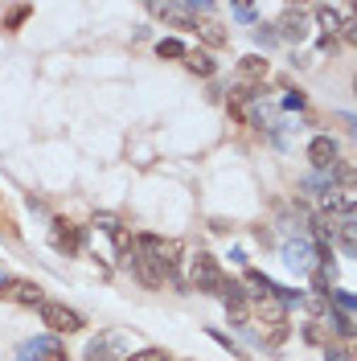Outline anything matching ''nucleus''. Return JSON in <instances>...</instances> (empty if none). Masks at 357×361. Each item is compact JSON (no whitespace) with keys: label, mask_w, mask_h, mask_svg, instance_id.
Masks as SVG:
<instances>
[{"label":"nucleus","mask_w":357,"mask_h":361,"mask_svg":"<svg viewBox=\"0 0 357 361\" xmlns=\"http://www.w3.org/2000/svg\"><path fill=\"white\" fill-rule=\"evenodd\" d=\"M42 324H49L54 337H62V333H78V329H83V312H74V308H66V304L45 300L42 304Z\"/></svg>","instance_id":"nucleus-2"},{"label":"nucleus","mask_w":357,"mask_h":361,"mask_svg":"<svg viewBox=\"0 0 357 361\" xmlns=\"http://www.w3.org/2000/svg\"><path fill=\"white\" fill-rule=\"evenodd\" d=\"M49 243H54V250H62V255H74V250L83 247V226L58 218V222H54V230H49Z\"/></svg>","instance_id":"nucleus-7"},{"label":"nucleus","mask_w":357,"mask_h":361,"mask_svg":"<svg viewBox=\"0 0 357 361\" xmlns=\"http://www.w3.org/2000/svg\"><path fill=\"white\" fill-rule=\"evenodd\" d=\"M275 33H279L284 42H304V37H308V13H304V8H288V13L279 17V25H275Z\"/></svg>","instance_id":"nucleus-8"},{"label":"nucleus","mask_w":357,"mask_h":361,"mask_svg":"<svg viewBox=\"0 0 357 361\" xmlns=\"http://www.w3.org/2000/svg\"><path fill=\"white\" fill-rule=\"evenodd\" d=\"M4 279H8V275H4V271H0V283H4Z\"/></svg>","instance_id":"nucleus-35"},{"label":"nucleus","mask_w":357,"mask_h":361,"mask_svg":"<svg viewBox=\"0 0 357 361\" xmlns=\"http://www.w3.org/2000/svg\"><path fill=\"white\" fill-rule=\"evenodd\" d=\"M210 337L218 341V345H222V349H230V357H243V349H238V345H234V341L226 337V333H214V329H210Z\"/></svg>","instance_id":"nucleus-27"},{"label":"nucleus","mask_w":357,"mask_h":361,"mask_svg":"<svg viewBox=\"0 0 357 361\" xmlns=\"http://www.w3.org/2000/svg\"><path fill=\"white\" fill-rule=\"evenodd\" d=\"M243 279H246V288H255V295H279V300H284V288H279L275 279H267L263 271H246Z\"/></svg>","instance_id":"nucleus-16"},{"label":"nucleus","mask_w":357,"mask_h":361,"mask_svg":"<svg viewBox=\"0 0 357 361\" xmlns=\"http://www.w3.org/2000/svg\"><path fill=\"white\" fill-rule=\"evenodd\" d=\"M329 329H333L337 337H357V324L341 308H333V304H329Z\"/></svg>","instance_id":"nucleus-19"},{"label":"nucleus","mask_w":357,"mask_h":361,"mask_svg":"<svg viewBox=\"0 0 357 361\" xmlns=\"http://www.w3.org/2000/svg\"><path fill=\"white\" fill-rule=\"evenodd\" d=\"M284 107H288V111H304V94H300V90H288V94H284Z\"/></svg>","instance_id":"nucleus-28"},{"label":"nucleus","mask_w":357,"mask_h":361,"mask_svg":"<svg viewBox=\"0 0 357 361\" xmlns=\"http://www.w3.org/2000/svg\"><path fill=\"white\" fill-rule=\"evenodd\" d=\"M300 185H304L308 193H316V197H329V189H333V173H329V177H325V173H313V177H304Z\"/></svg>","instance_id":"nucleus-20"},{"label":"nucleus","mask_w":357,"mask_h":361,"mask_svg":"<svg viewBox=\"0 0 357 361\" xmlns=\"http://www.w3.org/2000/svg\"><path fill=\"white\" fill-rule=\"evenodd\" d=\"M353 361H357V345H353Z\"/></svg>","instance_id":"nucleus-36"},{"label":"nucleus","mask_w":357,"mask_h":361,"mask_svg":"<svg viewBox=\"0 0 357 361\" xmlns=\"http://www.w3.org/2000/svg\"><path fill=\"white\" fill-rule=\"evenodd\" d=\"M49 361H70V357H66V349H62V353H54V357H49Z\"/></svg>","instance_id":"nucleus-33"},{"label":"nucleus","mask_w":357,"mask_h":361,"mask_svg":"<svg viewBox=\"0 0 357 361\" xmlns=\"http://www.w3.org/2000/svg\"><path fill=\"white\" fill-rule=\"evenodd\" d=\"M353 230H357V205H353Z\"/></svg>","instance_id":"nucleus-34"},{"label":"nucleus","mask_w":357,"mask_h":361,"mask_svg":"<svg viewBox=\"0 0 357 361\" xmlns=\"http://www.w3.org/2000/svg\"><path fill=\"white\" fill-rule=\"evenodd\" d=\"M234 21H255V4H234Z\"/></svg>","instance_id":"nucleus-29"},{"label":"nucleus","mask_w":357,"mask_h":361,"mask_svg":"<svg viewBox=\"0 0 357 361\" xmlns=\"http://www.w3.org/2000/svg\"><path fill=\"white\" fill-rule=\"evenodd\" d=\"M128 361H169V353H164V349H140V353L128 357Z\"/></svg>","instance_id":"nucleus-26"},{"label":"nucleus","mask_w":357,"mask_h":361,"mask_svg":"<svg viewBox=\"0 0 357 361\" xmlns=\"http://www.w3.org/2000/svg\"><path fill=\"white\" fill-rule=\"evenodd\" d=\"M353 90H357V78H353Z\"/></svg>","instance_id":"nucleus-37"},{"label":"nucleus","mask_w":357,"mask_h":361,"mask_svg":"<svg viewBox=\"0 0 357 361\" xmlns=\"http://www.w3.org/2000/svg\"><path fill=\"white\" fill-rule=\"evenodd\" d=\"M308 160H313L316 173H329L337 164V140L333 135H316L313 144H308Z\"/></svg>","instance_id":"nucleus-10"},{"label":"nucleus","mask_w":357,"mask_h":361,"mask_svg":"<svg viewBox=\"0 0 357 361\" xmlns=\"http://www.w3.org/2000/svg\"><path fill=\"white\" fill-rule=\"evenodd\" d=\"M115 349H119V337H99L87 349V361H115Z\"/></svg>","instance_id":"nucleus-17"},{"label":"nucleus","mask_w":357,"mask_h":361,"mask_svg":"<svg viewBox=\"0 0 357 361\" xmlns=\"http://www.w3.org/2000/svg\"><path fill=\"white\" fill-rule=\"evenodd\" d=\"M329 300H333V308H341L345 316L357 312V295L353 292H329Z\"/></svg>","instance_id":"nucleus-24"},{"label":"nucleus","mask_w":357,"mask_h":361,"mask_svg":"<svg viewBox=\"0 0 357 361\" xmlns=\"http://www.w3.org/2000/svg\"><path fill=\"white\" fill-rule=\"evenodd\" d=\"M198 33H201V42H205V45H222L226 42V33H222V25H218V21H201Z\"/></svg>","instance_id":"nucleus-22"},{"label":"nucleus","mask_w":357,"mask_h":361,"mask_svg":"<svg viewBox=\"0 0 357 361\" xmlns=\"http://www.w3.org/2000/svg\"><path fill=\"white\" fill-rule=\"evenodd\" d=\"M325 361H349V353L345 349H325Z\"/></svg>","instance_id":"nucleus-32"},{"label":"nucleus","mask_w":357,"mask_h":361,"mask_svg":"<svg viewBox=\"0 0 357 361\" xmlns=\"http://www.w3.org/2000/svg\"><path fill=\"white\" fill-rule=\"evenodd\" d=\"M255 316H259V324H267V329H284V324H288V304H284L279 295H255Z\"/></svg>","instance_id":"nucleus-6"},{"label":"nucleus","mask_w":357,"mask_h":361,"mask_svg":"<svg viewBox=\"0 0 357 361\" xmlns=\"http://www.w3.org/2000/svg\"><path fill=\"white\" fill-rule=\"evenodd\" d=\"M157 54H160V58H185L189 49H185L177 37H160V42H157Z\"/></svg>","instance_id":"nucleus-23"},{"label":"nucleus","mask_w":357,"mask_h":361,"mask_svg":"<svg viewBox=\"0 0 357 361\" xmlns=\"http://www.w3.org/2000/svg\"><path fill=\"white\" fill-rule=\"evenodd\" d=\"M54 353H62V341L49 333V337L25 341L21 349H17V361H45V357H54Z\"/></svg>","instance_id":"nucleus-9"},{"label":"nucleus","mask_w":357,"mask_h":361,"mask_svg":"<svg viewBox=\"0 0 357 361\" xmlns=\"http://www.w3.org/2000/svg\"><path fill=\"white\" fill-rule=\"evenodd\" d=\"M333 180L357 193V160H337V164H333Z\"/></svg>","instance_id":"nucleus-18"},{"label":"nucleus","mask_w":357,"mask_h":361,"mask_svg":"<svg viewBox=\"0 0 357 361\" xmlns=\"http://www.w3.org/2000/svg\"><path fill=\"white\" fill-rule=\"evenodd\" d=\"M304 341H308V345H320V341H325L320 324H308V329H304Z\"/></svg>","instance_id":"nucleus-31"},{"label":"nucleus","mask_w":357,"mask_h":361,"mask_svg":"<svg viewBox=\"0 0 357 361\" xmlns=\"http://www.w3.org/2000/svg\"><path fill=\"white\" fill-rule=\"evenodd\" d=\"M316 259H320V247H313L308 238H296V243H284V263L300 275H313Z\"/></svg>","instance_id":"nucleus-4"},{"label":"nucleus","mask_w":357,"mask_h":361,"mask_svg":"<svg viewBox=\"0 0 357 361\" xmlns=\"http://www.w3.org/2000/svg\"><path fill=\"white\" fill-rule=\"evenodd\" d=\"M29 17H33V8H29V4H17V8H8V17H4V29H8V33H17V29H21Z\"/></svg>","instance_id":"nucleus-21"},{"label":"nucleus","mask_w":357,"mask_h":361,"mask_svg":"<svg viewBox=\"0 0 357 361\" xmlns=\"http://www.w3.org/2000/svg\"><path fill=\"white\" fill-rule=\"evenodd\" d=\"M214 295H218V300L226 304V312H234V316H243V312H246V292H243V283H234V279H222Z\"/></svg>","instance_id":"nucleus-12"},{"label":"nucleus","mask_w":357,"mask_h":361,"mask_svg":"<svg viewBox=\"0 0 357 361\" xmlns=\"http://www.w3.org/2000/svg\"><path fill=\"white\" fill-rule=\"evenodd\" d=\"M238 78H243V87H255V82H263V78H267V62H263L259 54L243 58V66H238Z\"/></svg>","instance_id":"nucleus-13"},{"label":"nucleus","mask_w":357,"mask_h":361,"mask_svg":"<svg viewBox=\"0 0 357 361\" xmlns=\"http://www.w3.org/2000/svg\"><path fill=\"white\" fill-rule=\"evenodd\" d=\"M255 42L263 45V49H271V45L279 42V33H275V25H255Z\"/></svg>","instance_id":"nucleus-25"},{"label":"nucleus","mask_w":357,"mask_h":361,"mask_svg":"<svg viewBox=\"0 0 357 361\" xmlns=\"http://www.w3.org/2000/svg\"><path fill=\"white\" fill-rule=\"evenodd\" d=\"M185 70H189V74H198V78H210L218 66H214V58H210L205 49H189V54H185Z\"/></svg>","instance_id":"nucleus-14"},{"label":"nucleus","mask_w":357,"mask_h":361,"mask_svg":"<svg viewBox=\"0 0 357 361\" xmlns=\"http://www.w3.org/2000/svg\"><path fill=\"white\" fill-rule=\"evenodd\" d=\"M128 267L135 271V279L140 283H148V288H164V279H173L177 271H169L160 259H152L148 250H128V259H123Z\"/></svg>","instance_id":"nucleus-1"},{"label":"nucleus","mask_w":357,"mask_h":361,"mask_svg":"<svg viewBox=\"0 0 357 361\" xmlns=\"http://www.w3.org/2000/svg\"><path fill=\"white\" fill-rule=\"evenodd\" d=\"M0 300H4V304H29V308H33V304L42 308L45 304L42 288L29 283V279H4V283H0Z\"/></svg>","instance_id":"nucleus-5"},{"label":"nucleus","mask_w":357,"mask_h":361,"mask_svg":"<svg viewBox=\"0 0 357 361\" xmlns=\"http://www.w3.org/2000/svg\"><path fill=\"white\" fill-rule=\"evenodd\" d=\"M140 250H148L152 259H160L169 271H177V255H181V247L177 243H164V238H152V234H144L140 238Z\"/></svg>","instance_id":"nucleus-11"},{"label":"nucleus","mask_w":357,"mask_h":361,"mask_svg":"<svg viewBox=\"0 0 357 361\" xmlns=\"http://www.w3.org/2000/svg\"><path fill=\"white\" fill-rule=\"evenodd\" d=\"M341 37H345L349 45H357V17H353V21H345V25H341Z\"/></svg>","instance_id":"nucleus-30"},{"label":"nucleus","mask_w":357,"mask_h":361,"mask_svg":"<svg viewBox=\"0 0 357 361\" xmlns=\"http://www.w3.org/2000/svg\"><path fill=\"white\" fill-rule=\"evenodd\" d=\"M316 21L325 29V37H333V33H341L345 17H341V8H333V4H316Z\"/></svg>","instance_id":"nucleus-15"},{"label":"nucleus","mask_w":357,"mask_h":361,"mask_svg":"<svg viewBox=\"0 0 357 361\" xmlns=\"http://www.w3.org/2000/svg\"><path fill=\"white\" fill-rule=\"evenodd\" d=\"M189 283L201 288V292H218V283H222L218 259H214V255H205V250H198V255L189 259Z\"/></svg>","instance_id":"nucleus-3"}]
</instances>
